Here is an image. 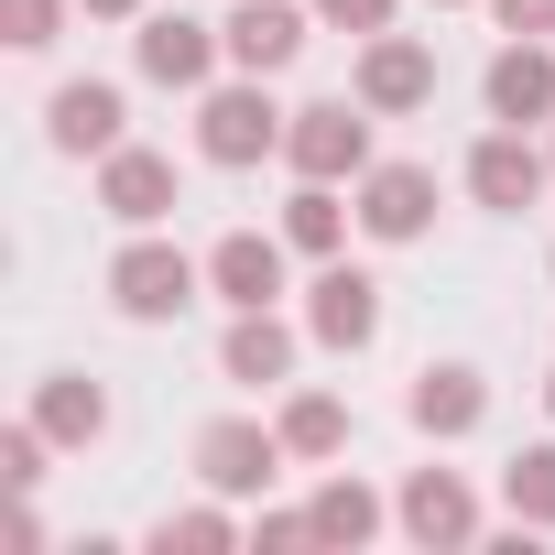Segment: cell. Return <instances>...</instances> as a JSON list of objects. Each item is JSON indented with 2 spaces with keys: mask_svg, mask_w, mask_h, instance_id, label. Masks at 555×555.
Wrapping results in <instances>:
<instances>
[{
  "mask_svg": "<svg viewBox=\"0 0 555 555\" xmlns=\"http://www.w3.org/2000/svg\"><path fill=\"white\" fill-rule=\"evenodd\" d=\"M371 522H382V501H371L360 479H327V490H317V544H360Z\"/></svg>",
  "mask_w": 555,
  "mask_h": 555,
  "instance_id": "20",
  "label": "cell"
},
{
  "mask_svg": "<svg viewBox=\"0 0 555 555\" xmlns=\"http://www.w3.org/2000/svg\"><path fill=\"white\" fill-rule=\"evenodd\" d=\"M403 533H425V544H468V533H479V501H468L447 468H414V490H403Z\"/></svg>",
  "mask_w": 555,
  "mask_h": 555,
  "instance_id": "15",
  "label": "cell"
},
{
  "mask_svg": "<svg viewBox=\"0 0 555 555\" xmlns=\"http://www.w3.org/2000/svg\"><path fill=\"white\" fill-rule=\"evenodd\" d=\"M218 360H229V382H284V371H295V338L272 327V306H250V317L229 327V349H218Z\"/></svg>",
  "mask_w": 555,
  "mask_h": 555,
  "instance_id": "17",
  "label": "cell"
},
{
  "mask_svg": "<svg viewBox=\"0 0 555 555\" xmlns=\"http://www.w3.org/2000/svg\"><path fill=\"white\" fill-rule=\"evenodd\" d=\"M436 12H447V0H436Z\"/></svg>",
  "mask_w": 555,
  "mask_h": 555,
  "instance_id": "29",
  "label": "cell"
},
{
  "mask_svg": "<svg viewBox=\"0 0 555 555\" xmlns=\"http://www.w3.org/2000/svg\"><path fill=\"white\" fill-rule=\"evenodd\" d=\"M295 44H306V12H295V0H240V12H229V66H240V77L295 66Z\"/></svg>",
  "mask_w": 555,
  "mask_h": 555,
  "instance_id": "10",
  "label": "cell"
},
{
  "mask_svg": "<svg viewBox=\"0 0 555 555\" xmlns=\"http://www.w3.org/2000/svg\"><path fill=\"white\" fill-rule=\"evenodd\" d=\"M512 512L522 522H555V447H522L512 457Z\"/></svg>",
  "mask_w": 555,
  "mask_h": 555,
  "instance_id": "22",
  "label": "cell"
},
{
  "mask_svg": "<svg viewBox=\"0 0 555 555\" xmlns=\"http://www.w3.org/2000/svg\"><path fill=\"white\" fill-rule=\"evenodd\" d=\"M44 131H55V153H120V88H99V77L55 88Z\"/></svg>",
  "mask_w": 555,
  "mask_h": 555,
  "instance_id": "13",
  "label": "cell"
},
{
  "mask_svg": "<svg viewBox=\"0 0 555 555\" xmlns=\"http://www.w3.org/2000/svg\"><path fill=\"white\" fill-rule=\"evenodd\" d=\"M207 284L250 317V306H272V295H284V240H261V229H229L218 250H207Z\"/></svg>",
  "mask_w": 555,
  "mask_h": 555,
  "instance_id": "9",
  "label": "cell"
},
{
  "mask_svg": "<svg viewBox=\"0 0 555 555\" xmlns=\"http://www.w3.org/2000/svg\"><path fill=\"white\" fill-rule=\"evenodd\" d=\"M0 479H12V490L44 479V425H12V436H0Z\"/></svg>",
  "mask_w": 555,
  "mask_h": 555,
  "instance_id": "23",
  "label": "cell"
},
{
  "mask_svg": "<svg viewBox=\"0 0 555 555\" xmlns=\"http://www.w3.org/2000/svg\"><path fill=\"white\" fill-rule=\"evenodd\" d=\"M436 99V55L414 44V34H371V55H360V109H425Z\"/></svg>",
  "mask_w": 555,
  "mask_h": 555,
  "instance_id": "4",
  "label": "cell"
},
{
  "mask_svg": "<svg viewBox=\"0 0 555 555\" xmlns=\"http://www.w3.org/2000/svg\"><path fill=\"white\" fill-rule=\"evenodd\" d=\"M109 295H120V317H185L196 306V261L185 250H164V240H131L120 261H109Z\"/></svg>",
  "mask_w": 555,
  "mask_h": 555,
  "instance_id": "3",
  "label": "cell"
},
{
  "mask_svg": "<svg viewBox=\"0 0 555 555\" xmlns=\"http://www.w3.org/2000/svg\"><path fill=\"white\" fill-rule=\"evenodd\" d=\"M284 447H295V457H338V447H349L338 392H295V403H284Z\"/></svg>",
  "mask_w": 555,
  "mask_h": 555,
  "instance_id": "18",
  "label": "cell"
},
{
  "mask_svg": "<svg viewBox=\"0 0 555 555\" xmlns=\"http://www.w3.org/2000/svg\"><path fill=\"white\" fill-rule=\"evenodd\" d=\"M490 120H512V131H533V120H555V55H544L533 34L490 55Z\"/></svg>",
  "mask_w": 555,
  "mask_h": 555,
  "instance_id": "7",
  "label": "cell"
},
{
  "mask_svg": "<svg viewBox=\"0 0 555 555\" xmlns=\"http://www.w3.org/2000/svg\"><path fill=\"white\" fill-rule=\"evenodd\" d=\"M164 207H175V164H164V153H131V142H120V153H109V218L153 229Z\"/></svg>",
  "mask_w": 555,
  "mask_h": 555,
  "instance_id": "16",
  "label": "cell"
},
{
  "mask_svg": "<svg viewBox=\"0 0 555 555\" xmlns=\"http://www.w3.org/2000/svg\"><path fill=\"white\" fill-rule=\"evenodd\" d=\"M196 468H207V490H261L272 468H284V425H207Z\"/></svg>",
  "mask_w": 555,
  "mask_h": 555,
  "instance_id": "8",
  "label": "cell"
},
{
  "mask_svg": "<svg viewBox=\"0 0 555 555\" xmlns=\"http://www.w3.org/2000/svg\"><path fill=\"white\" fill-rule=\"evenodd\" d=\"M479 414H490V392H479L468 360H436V371L414 382V425H425V436H468Z\"/></svg>",
  "mask_w": 555,
  "mask_h": 555,
  "instance_id": "14",
  "label": "cell"
},
{
  "mask_svg": "<svg viewBox=\"0 0 555 555\" xmlns=\"http://www.w3.org/2000/svg\"><path fill=\"white\" fill-rule=\"evenodd\" d=\"M425 218H436V175L425 164H371L360 175V229L371 240H414Z\"/></svg>",
  "mask_w": 555,
  "mask_h": 555,
  "instance_id": "6",
  "label": "cell"
},
{
  "mask_svg": "<svg viewBox=\"0 0 555 555\" xmlns=\"http://www.w3.org/2000/svg\"><path fill=\"white\" fill-rule=\"evenodd\" d=\"M284 153H295V175H306V185L371 175V120H360L349 99H317V109H295V120H284Z\"/></svg>",
  "mask_w": 555,
  "mask_h": 555,
  "instance_id": "1",
  "label": "cell"
},
{
  "mask_svg": "<svg viewBox=\"0 0 555 555\" xmlns=\"http://www.w3.org/2000/svg\"><path fill=\"white\" fill-rule=\"evenodd\" d=\"M55 12H66V0H0V23H12V44H55Z\"/></svg>",
  "mask_w": 555,
  "mask_h": 555,
  "instance_id": "25",
  "label": "cell"
},
{
  "mask_svg": "<svg viewBox=\"0 0 555 555\" xmlns=\"http://www.w3.org/2000/svg\"><path fill=\"white\" fill-rule=\"evenodd\" d=\"M77 12H109V23H120V12H142V0H77Z\"/></svg>",
  "mask_w": 555,
  "mask_h": 555,
  "instance_id": "28",
  "label": "cell"
},
{
  "mask_svg": "<svg viewBox=\"0 0 555 555\" xmlns=\"http://www.w3.org/2000/svg\"><path fill=\"white\" fill-rule=\"evenodd\" d=\"M218 44H229V34H207V23H185V12H153V23H142V77H164V88H207Z\"/></svg>",
  "mask_w": 555,
  "mask_h": 555,
  "instance_id": "12",
  "label": "cell"
},
{
  "mask_svg": "<svg viewBox=\"0 0 555 555\" xmlns=\"http://www.w3.org/2000/svg\"><path fill=\"white\" fill-rule=\"evenodd\" d=\"M153 544H164V555H175V544H185V555H207V544H229V522H218V512H175Z\"/></svg>",
  "mask_w": 555,
  "mask_h": 555,
  "instance_id": "24",
  "label": "cell"
},
{
  "mask_svg": "<svg viewBox=\"0 0 555 555\" xmlns=\"http://www.w3.org/2000/svg\"><path fill=\"white\" fill-rule=\"evenodd\" d=\"M34 425H44V436H99L109 403H99L88 382H44V414H34Z\"/></svg>",
  "mask_w": 555,
  "mask_h": 555,
  "instance_id": "21",
  "label": "cell"
},
{
  "mask_svg": "<svg viewBox=\"0 0 555 555\" xmlns=\"http://www.w3.org/2000/svg\"><path fill=\"white\" fill-rule=\"evenodd\" d=\"M306 327H317L327 349H371V338H382V284H371V272H349V261H327Z\"/></svg>",
  "mask_w": 555,
  "mask_h": 555,
  "instance_id": "5",
  "label": "cell"
},
{
  "mask_svg": "<svg viewBox=\"0 0 555 555\" xmlns=\"http://www.w3.org/2000/svg\"><path fill=\"white\" fill-rule=\"evenodd\" d=\"M327 23H349V34H392V0H317Z\"/></svg>",
  "mask_w": 555,
  "mask_h": 555,
  "instance_id": "26",
  "label": "cell"
},
{
  "mask_svg": "<svg viewBox=\"0 0 555 555\" xmlns=\"http://www.w3.org/2000/svg\"><path fill=\"white\" fill-rule=\"evenodd\" d=\"M196 153H207V164H261V153H284V109L261 99V77H250V88H207Z\"/></svg>",
  "mask_w": 555,
  "mask_h": 555,
  "instance_id": "2",
  "label": "cell"
},
{
  "mask_svg": "<svg viewBox=\"0 0 555 555\" xmlns=\"http://www.w3.org/2000/svg\"><path fill=\"white\" fill-rule=\"evenodd\" d=\"M501 23H512V34H533V44H544V34H555V0H501Z\"/></svg>",
  "mask_w": 555,
  "mask_h": 555,
  "instance_id": "27",
  "label": "cell"
},
{
  "mask_svg": "<svg viewBox=\"0 0 555 555\" xmlns=\"http://www.w3.org/2000/svg\"><path fill=\"white\" fill-rule=\"evenodd\" d=\"M468 196H479V207H533V196H544V153L501 120V131L468 153Z\"/></svg>",
  "mask_w": 555,
  "mask_h": 555,
  "instance_id": "11",
  "label": "cell"
},
{
  "mask_svg": "<svg viewBox=\"0 0 555 555\" xmlns=\"http://www.w3.org/2000/svg\"><path fill=\"white\" fill-rule=\"evenodd\" d=\"M284 240H295V250H317V261H327V250H338V240H349V207H338V196H327V185H306V196H295V207H284Z\"/></svg>",
  "mask_w": 555,
  "mask_h": 555,
  "instance_id": "19",
  "label": "cell"
}]
</instances>
